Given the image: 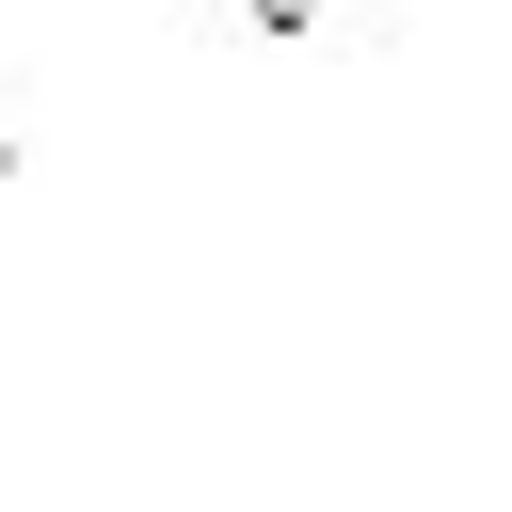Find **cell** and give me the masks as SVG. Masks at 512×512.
<instances>
[{
    "mask_svg": "<svg viewBox=\"0 0 512 512\" xmlns=\"http://www.w3.org/2000/svg\"><path fill=\"white\" fill-rule=\"evenodd\" d=\"M256 16H272V32H336L352 0H256Z\"/></svg>",
    "mask_w": 512,
    "mask_h": 512,
    "instance_id": "6da1fadb",
    "label": "cell"
}]
</instances>
